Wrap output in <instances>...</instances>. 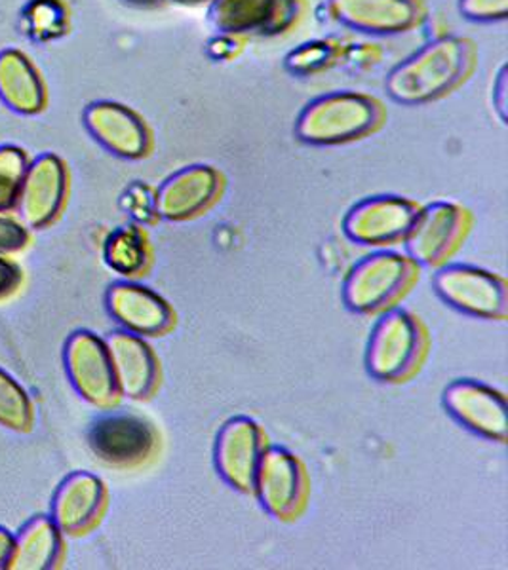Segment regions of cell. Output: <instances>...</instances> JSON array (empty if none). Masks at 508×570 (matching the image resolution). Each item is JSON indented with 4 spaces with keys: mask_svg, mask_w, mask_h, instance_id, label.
<instances>
[{
    "mask_svg": "<svg viewBox=\"0 0 508 570\" xmlns=\"http://www.w3.org/2000/svg\"><path fill=\"white\" fill-rule=\"evenodd\" d=\"M82 120L94 141L123 160H141L153 150L149 124L128 105L94 101L86 107Z\"/></svg>",
    "mask_w": 508,
    "mask_h": 570,
    "instance_id": "4fadbf2b",
    "label": "cell"
},
{
    "mask_svg": "<svg viewBox=\"0 0 508 570\" xmlns=\"http://www.w3.org/2000/svg\"><path fill=\"white\" fill-rule=\"evenodd\" d=\"M301 18V0H212L208 4L209 26L235 39L281 37Z\"/></svg>",
    "mask_w": 508,
    "mask_h": 570,
    "instance_id": "ba28073f",
    "label": "cell"
},
{
    "mask_svg": "<svg viewBox=\"0 0 508 570\" xmlns=\"http://www.w3.org/2000/svg\"><path fill=\"white\" fill-rule=\"evenodd\" d=\"M225 179L209 164H190L164 179L155 195V212L169 223L196 219L222 198Z\"/></svg>",
    "mask_w": 508,
    "mask_h": 570,
    "instance_id": "7c38bea8",
    "label": "cell"
},
{
    "mask_svg": "<svg viewBox=\"0 0 508 570\" xmlns=\"http://www.w3.org/2000/svg\"><path fill=\"white\" fill-rule=\"evenodd\" d=\"M475 63L472 40L440 35L392 67L384 78V90L392 101L408 107L434 104L465 85Z\"/></svg>",
    "mask_w": 508,
    "mask_h": 570,
    "instance_id": "6da1fadb",
    "label": "cell"
},
{
    "mask_svg": "<svg viewBox=\"0 0 508 570\" xmlns=\"http://www.w3.org/2000/svg\"><path fill=\"white\" fill-rule=\"evenodd\" d=\"M27 33L37 40L66 35L69 13L61 0H33L26 10Z\"/></svg>",
    "mask_w": 508,
    "mask_h": 570,
    "instance_id": "484cf974",
    "label": "cell"
},
{
    "mask_svg": "<svg viewBox=\"0 0 508 570\" xmlns=\"http://www.w3.org/2000/svg\"><path fill=\"white\" fill-rule=\"evenodd\" d=\"M105 263L125 278L144 276L150 266L149 238L139 227L117 228L105 242Z\"/></svg>",
    "mask_w": 508,
    "mask_h": 570,
    "instance_id": "603a6c76",
    "label": "cell"
},
{
    "mask_svg": "<svg viewBox=\"0 0 508 570\" xmlns=\"http://www.w3.org/2000/svg\"><path fill=\"white\" fill-rule=\"evenodd\" d=\"M212 0H166V4H177V7H208Z\"/></svg>",
    "mask_w": 508,
    "mask_h": 570,
    "instance_id": "836d02e7",
    "label": "cell"
},
{
    "mask_svg": "<svg viewBox=\"0 0 508 570\" xmlns=\"http://www.w3.org/2000/svg\"><path fill=\"white\" fill-rule=\"evenodd\" d=\"M470 212L456 202L438 200L419 208L406 236L408 257L418 266H440L463 244L470 230Z\"/></svg>",
    "mask_w": 508,
    "mask_h": 570,
    "instance_id": "8992f818",
    "label": "cell"
},
{
    "mask_svg": "<svg viewBox=\"0 0 508 570\" xmlns=\"http://www.w3.org/2000/svg\"><path fill=\"white\" fill-rule=\"evenodd\" d=\"M29 244V230L13 217L0 214V255H12Z\"/></svg>",
    "mask_w": 508,
    "mask_h": 570,
    "instance_id": "f1b7e54d",
    "label": "cell"
},
{
    "mask_svg": "<svg viewBox=\"0 0 508 570\" xmlns=\"http://www.w3.org/2000/svg\"><path fill=\"white\" fill-rule=\"evenodd\" d=\"M434 289L451 308L480 320H505L508 314L507 282L472 265H440Z\"/></svg>",
    "mask_w": 508,
    "mask_h": 570,
    "instance_id": "52a82bcc",
    "label": "cell"
},
{
    "mask_svg": "<svg viewBox=\"0 0 508 570\" xmlns=\"http://www.w3.org/2000/svg\"><path fill=\"white\" fill-rule=\"evenodd\" d=\"M21 271L20 266L12 261L4 259L0 255V298L12 295L20 287Z\"/></svg>",
    "mask_w": 508,
    "mask_h": 570,
    "instance_id": "4dcf8cb0",
    "label": "cell"
},
{
    "mask_svg": "<svg viewBox=\"0 0 508 570\" xmlns=\"http://www.w3.org/2000/svg\"><path fill=\"white\" fill-rule=\"evenodd\" d=\"M335 58L333 46L326 40H313V42H305L300 48H295L292 52L287 53L284 59V66L287 71L300 75V77H309L314 72L322 71L328 63H332Z\"/></svg>",
    "mask_w": 508,
    "mask_h": 570,
    "instance_id": "4316f807",
    "label": "cell"
},
{
    "mask_svg": "<svg viewBox=\"0 0 508 570\" xmlns=\"http://www.w3.org/2000/svg\"><path fill=\"white\" fill-rule=\"evenodd\" d=\"M0 426L18 434H27L35 426V407L31 397L20 383L0 370Z\"/></svg>",
    "mask_w": 508,
    "mask_h": 570,
    "instance_id": "cb8c5ba5",
    "label": "cell"
},
{
    "mask_svg": "<svg viewBox=\"0 0 508 570\" xmlns=\"http://www.w3.org/2000/svg\"><path fill=\"white\" fill-rule=\"evenodd\" d=\"M107 504V487L98 475L77 472L59 485L53 497L52 518L63 534H85L98 523Z\"/></svg>",
    "mask_w": 508,
    "mask_h": 570,
    "instance_id": "ffe728a7",
    "label": "cell"
},
{
    "mask_svg": "<svg viewBox=\"0 0 508 570\" xmlns=\"http://www.w3.org/2000/svg\"><path fill=\"white\" fill-rule=\"evenodd\" d=\"M419 208L404 196H370L349 209L343 220V233L360 246L389 247L404 244Z\"/></svg>",
    "mask_w": 508,
    "mask_h": 570,
    "instance_id": "8fae6325",
    "label": "cell"
},
{
    "mask_svg": "<svg viewBox=\"0 0 508 570\" xmlns=\"http://www.w3.org/2000/svg\"><path fill=\"white\" fill-rule=\"evenodd\" d=\"M120 397L144 402L160 384V362L150 344L130 331H115L107 341Z\"/></svg>",
    "mask_w": 508,
    "mask_h": 570,
    "instance_id": "d6986e66",
    "label": "cell"
},
{
    "mask_svg": "<svg viewBox=\"0 0 508 570\" xmlns=\"http://www.w3.org/2000/svg\"><path fill=\"white\" fill-rule=\"evenodd\" d=\"M29 164L26 149L18 145H0V214L18 208Z\"/></svg>",
    "mask_w": 508,
    "mask_h": 570,
    "instance_id": "d4e9b609",
    "label": "cell"
},
{
    "mask_svg": "<svg viewBox=\"0 0 508 570\" xmlns=\"http://www.w3.org/2000/svg\"><path fill=\"white\" fill-rule=\"evenodd\" d=\"M491 101L496 107L497 115L501 118L502 124H507L508 117V69L502 66L497 72L496 82H494V94H491Z\"/></svg>",
    "mask_w": 508,
    "mask_h": 570,
    "instance_id": "f546056e",
    "label": "cell"
},
{
    "mask_svg": "<svg viewBox=\"0 0 508 570\" xmlns=\"http://www.w3.org/2000/svg\"><path fill=\"white\" fill-rule=\"evenodd\" d=\"M267 440L260 424L250 416H235L223 424L215 440L217 473L238 493H254V481Z\"/></svg>",
    "mask_w": 508,
    "mask_h": 570,
    "instance_id": "5bb4252c",
    "label": "cell"
},
{
    "mask_svg": "<svg viewBox=\"0 0 508 570\" xmlns=\"http://www.w3.org/2000/svg\"><path fill=\"white\" fill-rule=\"evenodd\" d=\"M63 553V532L52 518L31 519L18 537H13V550L8 569L50 570L58 567Z\"/></svg>",
    "mask_w": 508,
    "mask_h": 570,
    "instance_id": "7402d4cb",
    "label": "cell"
},
{
    "mask_svg": "<svg viewBox=\"0 0 508 570\" xmlns=\"http://www.w3.org/2000/svg\"><path fill=\"white\" fill-rule=\"evenodd\" d=\"M63 362L72 389L85 402L98 409L117 405L120 392L104 338L91 331H75L67 338Z\"/></svg>",
    "mask_w": 508,
    "mask_h": 570,
    "instance_id": "30bf717a",
    "label": "cell"
},
{
    "mask_svg": "<svg viewBox=\"0 0 508 570\" xmlns=\"http://www.w3.org/2000/svg\"><path fill=\"white\" fill-rule=\"evenodd\" d=\"M443 407L472 434L497 443L507 441V400L499 390L470 379L456 381L443 392Z\"/></svg>",
    "mask_w": 508,
    "mask_h": 570,
    "instance_id": "2e32d148",
    "label": "cell"
},
{
    "mask_svg": "<svg viewBox=\"0 0 508 570\" xmlns=\"http://www.w3.org/2000/svg\"><path fill=\"white\" fill-rule=\"evenodd\" d=\"M88 445L96 459L107 466L136 470L157 456L160 435L144 416L105 413L91 424Z\"/></svg>",
    "mask_w": 508,
    "mask_h": 570,
    "instance_id": "5b68a950",
    "label": "cell"
},
{
    "mask_svg": "<svg viewBox=\"0 0 508 570\" xmlns=\"http://www.w3.org/2000/svg\"><path fill=\"white\" fill-rule=\"evenodd\" d=\"M254 493L271 518H300L309 494L305 466L286 448L267 445L255 473Z\"/></svg>",
    "mask_w": 508,
    "mask_h": 570,
    "instance_id": "9c48e42d",
    "label": "cell"
},
{
    "mask_svg": "<svg viewBox=\"0 0 508 570\" xmlns=\"http://www.w3.org/2000/svg\"><path fill=\"white\" fill-rule=\"evenodd\" d=\"M383 122V104L370 94L328 91L301 109L295 137L313 147H338L373 136Z\"/></svg>",
    "mask_w": 508,
    "mask_h": 570,
    "instance_id": "7a4b0ae2",
    "label": "cell"
},
{
    "mask_svg": "<svg viewBox=\"0 0 508 570\" xmlns=\"http://www.w3.org/2000/svg\"><path fill=\"white\" fill-rule=\"evenodd\" d=\"M418 276L419 266L408 255L372 253L352 266L343 284V301L354 314H383L406 297Z\"/></svg>",
    "mask_w": 508,
    "mask_h": 570,
    "instance_id": "277c9868",
    "label": "cell"
},
{
    "mask_svg": "<svg viewBox=\"0 0 508 570\" xmlns=\"http://www.w3.org/2000/svg\"><path fill=\"white\" fill-rule=\"evenodd\" d=\"M379 316L368 343L365 367L381 383H404L427 356V330L416 314L398 306Z\"/></svg>",
    "mask_w": 508,
    "mask_h": 570,
    "instance_id": "3957f363",
    "label": "cell"
},
{
    "mask_svg": "<svg viewBox=\"0 0 508 570\" xmlns=\"http://www.w3.org/2000/svg\"><path fill=\"white\" fill-rule=\"evenodd\" d=\"M126 7L137 8V10H157L166 7V0H123Z\"/></svg>",
    "mask_w": 508,
    "mask_h": 570,
    "instance_id": "d6a6232c",
    "label": "cell"
},
{
    "mask_svg": "<svg viewBox=\"0 0 508 570\" xmlns=\"http://www.w3.org/2000/svg\"><path fill=\"white\" fill-rule=\"evenodd\" d=\"M457 8L475 23H501L508 18V0H459Z\"/></svg>",
    "mask_w": 508,
    "mask_h": 570,
    "instance_id": "83f0119b",
    "label": "cell"
},
{
    "mask_svg": "<svg viewBox=\"0 0 508 570\" xmlns=\"http://www.w3.org/2000/svg\"><path fill=\"white\" fill-rule=\"evenodd\" d=\"M105 303L113 320L139 337H163L176 325V312L168 301L145 285L134 282L113 284Z\"/></svg>",
    "mask_w": 508,
    "mask_h": 570,
    "instance_id": "ac0fdd59",
    "label": "cell"
},
{
    "mask_svg": "<svg viewBox=\"0 0 508 570\" xmlns=\"http://www.w3.org/2000/svg\"><path fill=\"white\" fill-rule=\"evenodd\" d=\"M69 193L67 164L53 153L37 156L27 168L18 209L27 228H45L58 219Z\"/></svg>",
    "mask_w": 508,
    "mask_h": 570,
    "instance_id": "e0dca14e",
    "label": "cell"
},
{
    "mask_svg": "<svg viewBox=\"0 0 508 570\" xmlns=\"http://www.w3.org/2000/svg\"><path fill=\"white\" fill-rule=\"evenodd\" d=\"M13 534L7 529L0 527V570L8 569L10 558H12Z\"/></svg>",
    "mask_w": 508,
    "mask_h": 570,
    "instance_id": "1f68e13d",
    "label": "cell"
},
{
    "mask_svg": "<svg viewBox=\"0 0 508 570\" xmlns=\"http://www.w3.org/2000/svg\"><path fill=\"white\" fill-rule=\"evenodd\" d=\"M0 101L23 117L40 115L48 105L45 78L33 61L16 48L0 52Z\"/></svg>",
    "mask_w": 508,
    "mask_h": 570,
    "instance_id": "44dd1931",
    "label": "cell"
},
{
    "mask_svg": "<svg viewBox=\"0 0 508 570\" xmlns=\"http://www.w3.org/2000/svg\"><path fill=\"white\" fill-rule=\"evenodd\" d=\"M341 26L370 37L411 33L424 18L423 0H326Z\"/></svg>",
    "mask_w": 508,
    "mask_h": 570,
    "instance_id": "9a60e30c",
    "label": "cell"
}]
</instances>
